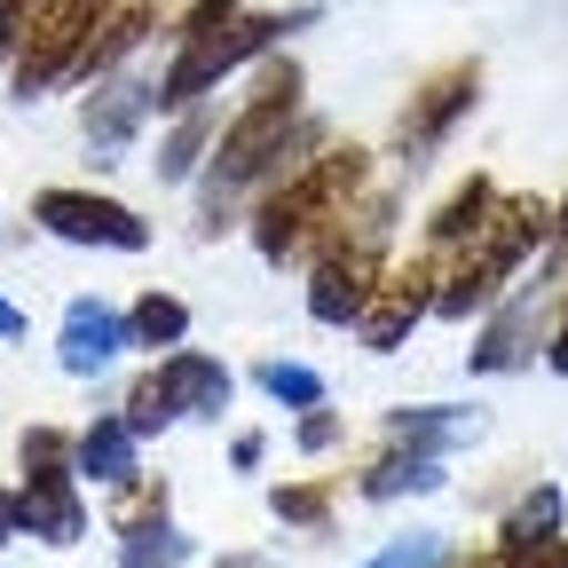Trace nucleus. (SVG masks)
<instances>
[{"label": "nucleus", "instance_id": "obj_1", "mask_svg": "<svg viewBox=\"0 0 568 568\" xmlns=\"http://www.w3.org/2000/svg\"><path fill=\"white\" fill-rule=\"evenodd\" d=\"M545 222H552V213L537 205V197H514L506 213H497V222H481V237H474V253L450 268V284H443V293H435V308L443 316H466V308H481L489 293H497V284H506L514 276V261L545 237Z\"/></svg>", "mask_w": 568, "mask_h": 568}, {"label": "nucleus", "instance_id": "obj_15", "mask_svg": "<svg viewBox=\"0 0 568 568\" xmlns=\"http://www.w3.org/2000/svg\"><path fill=\"white\" fill-rule=\"evenodd\" d=\"M489 213H497V190H489V182H466V190H458V197L435 213V237H426V245L443 253V245H466V237H481V222H489Z\"/></svg>", "mask_w": 568, "mask_h": 568}, {"label": "nucleus", "instance_id": "obj_9", "mask_svg": "<svg viewBox=\"0 0 568 568\" xmlns=\"http://www.w3.org/2000/svg\"><path fill=\"white\" fill-rule=\"evenodd\" d=\"M126 339H134V332H126L103 301H71V308H63V372H80V379L111 372V355H119Z\"/></svg>", "mask_w": 568, "mask_h": 568}, {"label": "nucleus", "instance_id": "obj_8", "mask_svg": "<svg viewBox=\"0 0 568 568\" xmlns=\"http://www.w3.org/2000/svg\"><path fill=\"white\" fill-rule=\"evenodd\" d=\"M372 237H355V245H339L324 268H316V293H308V308H316V324H347V316H364L372 308Z\"/></svg>", "mask_w": 568, "mask_h": 568}, {"label": "nucleus", "instance_id": "obj_16", "mask_svg": "<svg viewBox=\"0 0 568 568\" xmlns=\"http://www.w3.org/2000/svg\"><path fill=\"white\" fill-rule=\"evenodd\" d=\"M387 435H395L403 450H443V443H466V435H474V418H458V410H395Z\"/></svg>", "mask_w": 568, "mask_h": 568}, {"label": "nucleus", "instance_id": "obj_5", "mask_svg": "<svg viewBox=\"0 0 568 568\" xmlns=\"http://www.w3.org/2000/svg\"><path fill=\"white\" fill-rule=\"evenodd\" d=\"M32 213H40L55 237H71V245H119V253H142V245H151V230H142L126 205L88 197V190H40Z\"/></svg>", "mask_w": 568, "mask_h": 568}, {"label": "nucleus", "instance_id": "obj_12", "mask_svg": "<svg viewBox=\"0 0 568 568\" xmlns=\"http://www.w3.org/2000/svg\"><path fill=\"white\" fill-rule=\"evenodd\" d=\"M80 474L95 481H134V426L126 418H95L80 435Z\"/></svg>", "mask_w": 568, "mask_h": 568}, {"label": "nucleus", "instance_id": "obj_30", "mask_svg": "<svg viewBox=\"0 0 568 568\" xmlns=\"http://www.w3.org/2000/svg\"><path fill=\"white\" fill-rule=\"evenodd\" d=\"M552 372H568V324H560V339H552Z\"/></svg>", "mask_w": 568, "mask_h": 568}, {"label": "nucleus", "instance_id": "obj_25", "mask_svg": "<svg viewBox=\"0 0 568 568\" xmlns=\"http://www.w3.org/2000/svg\"><path fill=\"white\" fill-rule=\"evenodd\" d=\"M276 514L284 521H324V489H276Z\"/></svg>", "mask_w": 568, "mask_h": 568}, {"label": "nucleus", "instance_id": "obj_29", "mask_svg": "<svg viewBox=\"0 0 568 568\" xmlns=\"http://www.w3.org/2000/svg\"><path fill=\"white\" fill-rule=\"evenodd\" d=\"M0 40H24L17 32V0H0Z\"/></svg>", "mask_w": 568, "mask_h": 568}, {"label": "nucleus", "instance_id": "obj_7", "mask_svg": "<svg viewBox=\"0 0 568 568\" xmlns=\"http://www.w3.org/2000/svg\"><path fill=\"white\" fill-rule=\"evenodd\" d=\"M426 284H435V253H426V261H410V268H395L387 284H379V301L364 308V347H395L426 308H435V293H426Z\"/></svg>", "mask_w": 568, "mask_h": 568}, {"label": "nucleus", "instance_id": "obj_18", "mask_svg": "<svg viewBox=\"0 0 568 568\" xmlns=\"http://www.w3.org/2000/svg\"><path fill=\"white\" fill-rule=\"evenodd\" d=\"M126 332H134V347H174V339L190 332V308H182L174 293H142L134 316H126Z\"/></svg>", "mask_w": 568, "mask_h": 568}, {"label": "nucleus", "instance_id": "obj_19", "mask_svg": "<svg viewBox=\"0 0 568 568\" xmlns=\"http://www.w3.org/2000/svg\"><path fill=\"white\" fill-rule=\"evenodd\" d=\"M435 481H443V466L426 458V450H410V458L372 466V474H364V497H403V489H435Z\"/></svg>", "mask_w": 568, "mask_h": 568}, {"label": "nucleus", "instance_id": "obj_10", "mask_svg": "<svg viewBox=\"0 0 568 568\" xmlns=\"http://www.w3.org/2000/svg\"><path fill=\"white\" fill-rule=\"evenodd\" d=\"M474 95H481V71H474V63L443 71V80L418 95V111L403 119V142H418V151H426V142H435V134H443V126H450L458 111H474Z\"/></svg>", "mask_w": 568, "mask_h": 568}, {"label": "nucleus", "instance_id": "obj_28", "mask_svg": "<svg viewBox=\"0 0 568 568\" xmlns=\"http://www.w3.org/2000/svg\"><path fill=\"white\" fill-rule=\"evenodd\" d=\"M9 529H24V514H17V497H0V537Z\"/></svg>", "mask_w": 568, "mask_h": 568}, {"label": "nucleus", "instance_id": "obj_27", "mask_svg": "<svg viewBox=\"0 0 568 568\" xmlns=\"http://www.w3.org/2000/svg\"><path fill=\"white\" fill-rule=\"evenodd\" d=\"M0 339H24V308H9V301H0Z\"/></svg>", "mask_w": 568, "mask_h": 568}, {"label": "nucleus", "instance_id": "obj_13", "mask_svg": "<svg viewBox=\"0 0 568 568\" xmlns=\"http://www.w3.org/2000/svg\"><path fill=\"white\" fill-rule=\"evenodd\" d=\"M529 332H537V301H514L506 316L489 324V339L474 347V372H514L529 355Z\"/></svg>", "mask_w": 568, "mask_h": 568}, {"label": "nucleus", "instance_id": "obj_6", "mask_svg": "<svg viewBox=\"0 0 568 568\" xmlns=\"http://www.w3.org/2000/svg\"><path fill=\"white\" fill-rule=\"evenodd\" d=\"M339 190H355V151H332L316 174H301L284 197H268V205H261V253H284V245H293V237L316 222V213H324Z\"/></svg>", "mask_w": 568, "mask_h": 568}, {"label": "nucleus", "instance_id": "obj_20", "mask_svg": "<svg viewBox=\"0 0 568 568\" xmlns=\"http://www.w3.org/2000/svg\"><path fill=\"white\" fill-rule=\"evenodd\" d=\"M151 103H159V88H111V103L88 111V134H95V142H126V126L151 111Z\"/></svg>", "mask_w": 568, "mask_h": 568}, {"label": "nucleus", "instance_id": "obj_17", "mask_svg": "<svg viewBox=\"0 0 568 568\" xmlns=\"http://www.w3.org/2000/svg\"><path fill=\"white\" fill-rule=\"evenodd\" d=\"M552 529H560V489H529L521 506L506 514V552L521 560V552H537V545H545Z\"/></svg>", "mask_w": 568, "mask_h": 568}, {"label": "nucleus", "instance_id": "obj_26", "mask_svg": "<svg viewBox=\"0 0 568 568\" xmlns=\"http://www.w3.org/2000/svg\"><path fill=\"white\" fill-rule=\"evenodd\" d=\"M521 568H568V545H560V537H545L537 552H521Z\"/></svg>", "mask_w": 568, "mask_h": 568}, {"label": "nucleus", "instance_id": "obj_24", "mask_svg": "<svg viewBox=\"0 0 568 568\" xmlns=\"http://www.w3.org/2000/svg\"><path fill=\"white\" fill-rule=\"evenodd\" d=\"M435 560H443V537H426V529H418V537H395L387 552H372L364 568H435Z\"/></svg>", "mask_w": 568, "mask_h": 568}, {"label": "nucleus", "instance_id": "obj_32", "mask_svg": "<svg viewBox=\"0 0 568 568\" xmlns=\"http://www.w3.org/2000/svg\"><path fill=\"white\" fill-rule=\"evenodd\" d=\"M474 568H506V560H474Z\"/></svg>", "mask_w": 568, "mask_h": 568}, {"label": "nucleus", "instance_id": "obj_31", "mask_svg": "<svg viewBox=\"0 0 568 568\" xmlns=\"http://www.w3.org/2000/svg\"><path fill=\"white\" fill-rule=\"evenodd\" d=\"M552 230H560V237H568V197H560V213H552Z\"/></svg>", "mask_w": 568, "mask_h": 568}, {"label": "nucleus", "instance_id": "obj_11", "mask_svg": "<svg viewBox=\"0 0 568 568\" xmlns=\"http://www.w3.org/2000/svg\"><path fill=\"white\" fill-rule=\"evenodd\" d=\"M159 379H166L174 410H190V418H213V410L230 403V372H222V364H205V355H166Z\"/></svg>", "mask_w": 568, "mask_h": 568}, {"label": "nucleus", "instance_id": "obj_22", "mask_svg": "<svg viewBox=\"0 0 568 568\" xmlns=\"http://www.w3.org/2000/svg\"><path fill=\"white\" fill-rule=\"evenodd\" d=\"M166 418H182V410H174V395H166V379L151 372V379H142V387L126 395V426H134V435H159V426H166Z\"/></svg>", "mask_w": 568, "mask_h": 568}, {"label": "nucleus", "instance_id": "obj_4", "mask_svg": "<svg viewBox=\"0 0 568 568\" xmlns=\"http://www.w3.org/2000/svg\"><path fill=\"white\" fill-rule=\"evenodd\" d=\"M284 32V17H253V24H222V32H205V40H190L182 48V63L166 71V88H159V103H197L222 71H237L245 55H261L268 40Z\"/></svg>", "mask_w": 568, "mask_h": 568}, {"label": "nucleus", "instance_id": "obj_3", "mask_svg": "<svg viewBox=\"0 0 568 568\" xmlns=\"http://www.w3.org/2000/svg\"><path fill=\"white\" fill-rule=\"evenodd\" d=\"M293 103H301V71L284 63V71H268L261 80V95H253V111L222 134V159H213V182H245L261 159H268V142L293 126Z\"/></svg>", "mask_w": 568, "mask_h": 568}, {"label": "nucleus", "instance_id": "obj_2", "mask_svg": "<svg viewBox=\"0 0 568 568\" xmlns=\"http://www.w3.org/2000/svg\"><path fill=\"white\" fill-rule=\"evenodd\" d=\"M17 514L48 545H80V529H88L80 497H71V474H63V443L48 435V426L24 435V497H17Z\"/></svg>", "mask_w": 568, "mask_h": 568}, {"label": "nucleus", "instance_id": "obj_21", "mask_svg": "<svg viewBox=\"0 0 568 568\" xmlns=\"http://www.w3.org/2000/svg\"><path fill=\"white\" fill-rule=\"evenodd\" d=\"M261 387H268L276 403H301V410L324 403V379H316L308 364H261Z\"/></svg>", "mask_w": 568, "mask_h": 568}, {"label": "nucleus", "instance_id": "obj_14", "mask_svg": "<svg viewBox=\"0 0 568 568\" xmlns=\"http://www.w3.org/2000/svg\"><path fill=\"white\" fill-rule=\"evenodd\" d=\"M119 560H126V568H182V560H190V537H182V529H166V514H151V521H126Z\"/></svg>", "mask_w": 568, "mask_h": 568}, {"label": "nucleus", "instance_id": "obj_23", "mask_svg": "<svg viewBox=\"0 0 568 568\" xmlns=\"http://www.w3.org/2000/svg\"><path fill=\"white\" fill-rule=\"evenodd\" d=\"M197 142H205V111H190V119L174 126V142H166V159H159V174H166V182H182V174L197 166Z\"/></svg>", "mask_w": 568, "mask_h": 568}]
</instances>
